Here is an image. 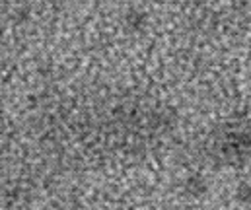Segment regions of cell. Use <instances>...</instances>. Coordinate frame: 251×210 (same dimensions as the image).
<instances>
[{
    "mask_svg": "<svg viewBox=\"0 0 251 210\" xmlns=\"http://www.w3.org/2000/svg\"><path fill=\"white\" fill-rule=\"evenodd\" d=\"M181 189H183V195H185V197L193 199V201H199V199L206 197V193H208V189H210V183H208V179H206L204 175H201V173H191V175L185 177Z\"/></svg>",
    "mask_w": 251,
    "mask_h": 210,
    "instance_id": "obj_1",
    "label": "cell"
},
{
    "mask_svg": "<svg viewBox=\"0 0 251 210\" xmlns=\"http://www.w3.org/2000/svg\"><path fill=\"white\" fill-rule=\"evenodd\" d=\"M234 199L242 205H248L251 203V185L248 181H242L236 185V191H234Z\"/></svg>",
    "mask_w": 251,
    "mask_h": 210,
    "instance_id": "obj_3",
    "label": "cell"
},
{
    "mask_svg": "<svg viewBox=\"0 0 251 210\" xmlns=\"http://www.w3.org/2000/svg\"><path fill=\"white\" fill-rule=\"evenodd\" d=\"M148 23V14L140 8H128L125 14V27L132 33H138L146 27Z\"/></svg>",
    "mask_w": 251,
    "mask_h": 210,
    "instance_id": "obj_2",
    "label": "cell"
}]
</instances>
